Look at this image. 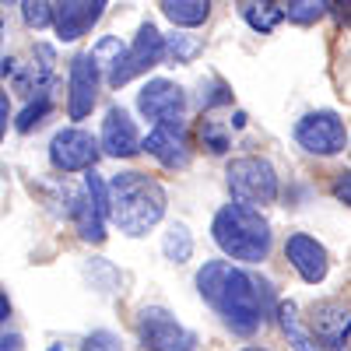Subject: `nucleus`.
Returning a JSON list of instances; mask_svg holds the SVG:
<instances>
[{
	"mask_svg": "<svg viewBox=\"0 0 351 351\" xmlns=\"http://www.w3.org/2000/svg\"><path fill=\"white\" fill-rule=\"evenodd\" d=\"M162 253L169 263H186L193 256V236H190V228L186 225H172L165 232V239H162Z\"/></svg>",
	"mask_w": 351,
	"mask_h": 351,
	"instance_id": "obj_19",
	"label": "nucleus"
},
{
	"mask_svg": "<svg viewBox=\"0 0 351 351\" xmlns=\"http://www.w3.org/2000/svg\"><path fill=\"white\" fill-rule=\"evenodd\" d=\"M232 102V92H228V84L225 81H218V77H211V88H208V95L200 92V106L204 109H215V106H228Z\"/></svg>",
	"mask_w": 351,
	"mask_h": 351,
	"instance_id": "obj_26",
	"label": "nucleus"
},
{
	"mask_svg": "<svg viewBox=\"0 0 351 351\" xmlns=\"http://www.w3.org/2000/svg\"><path fill=\"white\" fill-rule=\"evenodd\" d=\"M260 281L253 274H246L243 267L228 260H208L197 271V291L208 302L225 327H232V334H256V327L263 324V299H260Z\"/></svg>",
	"mask_w": 351,
	"mask_h": 351,
	"instance_id": "obj_1",
	"label": "nucleus"
},
{
	"mask_svg": "<svg viewBox=\"0 0 351 351\" xmlns=\"http://www.w3.org/2000/svg\"><path fill=\"white\" fill-rule=\"evenodd\" d=\"M0 351H21V337H18V334L0 337Z\"/></svg>",
	"mask_w": 351,
	"mask_h": 351,
	"instance_id": "obj_30",
	"label": "nucleus"
},
{
	"mask_svg": "<svg viewBox=\"0 0 351 351\" xmlns=\"http://www.w3.org/2000/svg\"><path fill=\"white\" fill-rule=\"evenodd\" d=\"M239 14L246 18V25L253 28V32H274V28L281 25L285 18V8L278 4V0H239Z\"/></svg>",
	"mask_w": 351,
	"mask_h": 351,
	"instance_id": "obj_18",
	"label": "nucleus"
},
{
	"mask_svg": "<svg viewBox=\"0 0 351 351\" xmlns=\"http://www.w3.org/2000/svg\"><path fill=\"white\" fill-rule=\"evenodd\" d=\"M295 141L309 155L330 158V155H341L348 148V127L334 109H316V112H306L295 123Z\"/></svg>",
	"mask_w": 351,
	"mask_h": 351,
	"instance_id": "obj_8",
	"label": "nucleus"
},
{
	"mask_svg": "<svg viewBox=\"0 0 351 351\" xmlns=\"http://www.w3.org/2000/svg\"><path fill=\"white\" fill-rule=\"evenodd\" d=\"M165 190L144 172H120L109 183V211L123 236L137 239L165 218Z\"/></svg>",
	"mask_w": 351,
	"mask_h": 351,
	"instance_id": "obj_3",
	"label": "nucleus"
},
{
	"mask_svg": "<svg viewBox=\"0 0 351 351\" xmlns=\"http://www.w3.org/2000/svg\"><path fill=\"white\" fill-rule=\"evenodd\" d=\"M281 330L288 334V344L295 351H344L351 337V309L324 299L313 302L306 316H299L295 302H281Z\"/></svg>",
	"mask_w": 351,
	"mask_h": 351,
	"instance_id": "obj_2",
	"label": "nucleus"
},
{
	"mask_svg": "<svg viewBox=\"0 0 351 351\" xmlns=\"http://www.w3.org/2000/svg\"><path fill=\"white\" fill-rule=\"evenodd\" d=\"M158 8L176 28H197L211 18V0H158Z\"/></svg>",
	"mask_w": 351,
	"mask_h": 351,
	"instance_id": "obj_17",
	"label": "nucleus"
},
{
	"mask_svg": "<svg viewBox=\"0 0 351 351\" xmlns=\"http://www.w3.org/2000/svg\"><path fill=\"white\" fill-rule=\"evenodd\" d=\"M137 109L152 123H180L186 112V92L176 81L155 77L137 92Z\"/></svg>",
	"mask_w": 351,
	"mask_h": 351,
	"instance_id": "obj_11",
	"label": "nucleus"
},
{
	"mask_svg": "<svg viewBox=\"0 0 351 351\" xmlns=\"http://www.w3.org/2000/svg\"><path fill=\"white\" fill-rule=\"evenodd\" d=\"M243 351H267V348H243Z\"/></svg>",
	"mask_w": 351,
	"mask_h": 351,
	"instance_id": "obj_34",
	"label": "nucleus"
},
{
	"mask_svg": "<svg viewBox=\"0 0 351 351\" xmlns=\"http://www.w3.org/2000/svg\"><path fill=\"white\" fill-rule=\"evenodd\" d=\"M141 152L158 158L165 169H186L190 165V137L180 123H155V130L141 141Z\"/></svg>",
	"mask_w": 351,
	"mask_h": 351,
	"instance_id": "obj_13",
	"label": "nucleus"
},
{
	"mask_svg": "<svg viewBox=\"0 0 351 351\" xmlns=\"http://www.w3.org/2000/svg\"><path fill=\"white\" fill-rule=\"evenodd\" d=\"M49 106H53V102H49V95H46V92H43L36 102H28V106L21 109V116H18V130H21V134H28L36 123H43V116L49 112Z\"/></svg>",
	"mask_w": 351,
	"mask_h": 351,
	"instance_id": "obj_24",
	"label": "nucleus"
},
{
	"mask_svg": "<svg viewBox=\"0 0 351 351\" xmlns=\"http://www.w3.org/2000/svg\"><path fill=\"white\" fill-rule=\"evenodd\" d=\"M8 120H11V102H8V95H0V141L8 134Z\"/></svg>",
	"mask_w": 351,
	"mask_h": 351,
	"instance_id": "obj_29",
	"label": "nucleus"
},
{
	"mask_svg": "<svg viewBox=\"0 0 351 351\" xmlns=\"http://www.w3.org/2000/svg\"><path fill=\"white\" fill-rule=\"evenodd\" d=\"M137 337L148 351H193L197 337L162 306H144L137 313Z\"/></svg>",
	"mask_w": 351,
	"mask_h": 351,
	"instance_id": "obj_6",
	"label": "nucleus"
},
{
	"mask_svg": "<svg viewBox=\"0 0 351 351\" xmlns=\"http://www.w3.org/2000/svg\"><path fill=\"white\" fill-rule=\"evenodd\" d=\"M285 256H288V263L295 267V274L306 285H319V281L327 278V271H330V253L324 250V243H316L313 236H306V232L288 236Z\"/></svg>",
	"mask_w": 351,
	"mask_h": 351,
	"instance_id": "obj_14",
	"label": "nucleus"
},
{
	"mask_svg": "<svg viewBox=\"0 0 351 351\" xmlns=\"http://www.w3.org/2000/svg\"><path fill=\"white\" fill-rule=\"evenodd\" d=\"M330 193H334V200H341V204H348V208H351V172H341L337 176Z\"/></svg>",
	"mask_w": 351,
	"mask_h": 351,
	"instance_id": "obj_27",
	"label": "nucleus"
},
{
	"mask_svg": "<svg viewBox=\"0 0 351 351\" xmlns=\"http://www.w3.org/2000/svg\"><path fill=\"white\" fill-rule=\"evenodd\" d=\"M162 56H165V36H158V28H155L152 21H144V25L137 28L134 43L127 46L123 60L116 64V71L109 74V84H112V88L130 84L134 77H141V74H148L152 67H158Z\"/></svg>",
	"mask_w": 351,
	"mask_h": 351,
	"instance_id": "obj_9",
	"label": "nucleus"
},
{
	"mask_svg": "<svg viewBox=\"0 0 351 351\" xmlns=\"http://www.w3.org/2000/svg\"><path fill=\"white\" fill-rule=\"evenodd\" d=\"M11 316V302H8V295L0 291V319H8Z\"/></svg>",
	"mask_w": 351,
	"mask_h": 351,
	"instance_id": "obj_31",
	"label": "nucleus"
},
{
	"mask_svg": "<svg viewBox=\"0 0 351 351\" xmlns=\"http://www.w3.org/2000/svg\"><path fill=\"white\" fill-rule=\"evenodd\" d=\"M84 351H120V344H116L112 334H92L88 337V348Z\"/></svg>",
	"mask_w": 351,
	"mask_h": 351,
	"instance_id": "obj_28",
	"label": "nucleus"
},
{
	"mask_svg": "<svg viewBox=\"0 0 351 351\" xmlns=\"http://www.w3.org/2000/svg\"><path fill=\"white\" fill-rule=\"evenodd\" d=\"M200 141H204V148H208L211 155L228 152V134L218 127V120H204L200 123Z\"/></svg>",
	"mask_w": 351,
	"mask_h": 351,
	"instance_id": "obj_25",
	"label": "nucleus"
},
{
	"mask_svg": "<svg viewBox=\"0 0 351 351\" xmlns=\"http://www.w3.org/2000/svg\"><path fill=\"white\" fill-rule=\"evenodd\" d=\"M21 18L28 28H49L53 25V4L49 0H21Z\"/></svg>",
	"mask_w": 351,
	"mask_h": 351,
	"instance_id": "obj_23",
	"label": "nucleus"
},
{
	"mask_svg": "<svg viewBox=\"0 0 351 351\" xmlns=\"http://www.w3.org/2000/svg\"><path fill=\"white\" fill-rule=\"evenodd\" d=\"M211 236L218 250L239 263H263L271 253V221L260 215V208L246 204H225L211 221Z\"/></svg>",
	"mask_w": 351,
	"mask_h": 351,
	"instance_id": "obj_4",
	"label": "nucleus"
},
{
	"mask_svg": "<svg viewBox=\"0 0 351 351\" xmlns=\"http://www.w3.org/2000/svg\"><path fill=\"white\" fill-rule=\"evenodd\" d=\"M53 351H56V348H53Z\"/></svg>",
	"mask_w": 351,
	"mask_h": 351,
	"instance_id": "obj_35",
	"label": "nucleus"
},
{
	"mask_svg": "<svg viewBox=\"0 0 351 351\" xmlns=\"http://www.w3.org/2000/svg\"><path fill=\"white\" fill-rule=\"evenodd\" d=\"M106 4L109 0H56L53 4V25H56V32H60V39H67V43L81 39L88 28L102 18Z\"/></svg>",
	"mask_w": 351,
	"mask_h": 351,
	"instance_id": "obj_15",
	"label": "nucleus"
},
{
	"mask_svg": "<svg viewBox=\"0 0 351 351\" xmlns=\"http://www.w3.org/2000/svg\"><path fill=\"white\" fill-rule=\"evenodd\" d=\"M285 18L295 21V25H316L330 11V0H281Z\"/></svg>",
	"mask_w": 351,
	"mask_h": 351,
	"instance_id": "obj_20",
	"label": "nucleus"
},
{
	"mask_svg": "<svg viewBox=\"0 0 351 351\" xmlns=\"http://www.w3.org/2000/svg\"><path fill=\"white\" fill-rule=\"evenodd\" d=\"M99 144H102V152L112 155V158H130V155L141 152V134H137V127H134V120H130L127 109L112 106V109L106 112Z\"/></svg>",
	"mask_w": 351,
	"mask_h": 351,
	"instance_id": "obj_16",
	"label": "nucleus"
},
{
	"mask_svg": "<svg viewBox=\"0 0 351 351\" xmlns=\"http://www.w3.org/2000/svg\"><path fill=\"white\" fill-rule=\"evenodd\" d=\"M165 53L172 56L176 64H190L193 56L200 53V39L186 36V32H172V36H165Z\"/></svg>",
	"mask_w": 351,
	"mask_h": 351,
	"instance_id": "obj_22",
	"label": "nucleus"
},
{
	"mask_svg": "<svg viewBox=\"0 0 351 351\" xmlns=\"http://www.w3.org/2000/svg\"><path fill=\"white\" fill-rule=\"evenodd\" d=\"M123 53H127V46L116 39V36H106V39H99L95 46H92V60L99 64V71H116V64L123 60Z\"/></svg>",
	"mask_w": 351,
	"mask_h": 351,
	"instance_id": "obj_21",
	"label": "nucleus"
},
{
	"mask_svg": "<svg viewBox=\"0 0 351 351\" xmlns=\"http://www.w3.org/2000/svg\"><path fill=\"white\" fill-rule=\"evenodd\" d=\"M225 183L228 193L236 204H246V208H267V204L278 200V172L267 158L260 155H243L232 158L225 169Z\"/></svg>",
	"mask_w": 351,
	"mask_h": 351,
	"instance_id": "obj_5",
	"label": "nucleus"
},
{
	"mask_svg": "<svg viewBox=\"0 0 351 351\" xmlns=\"http://www.w3.org/2000/svg\"><path fill=\"white\" fill-rule=\"evenodd\" d=\"M330 8H344V11H351V0H330Z\"/></svg>",
	"mask_w": 351,
	"mask_h": 351,
	"instance_id": "obj_33",
	"label": "nucleus"
},
{
	"mask_svg": "<svg viewBox=\"0 0 351 351\" xmlns=\"http://www.w3.org/2000/svg\"><path fill=\"white\" fill-rule=\"evenodd\" d=\"M99 64L92 60V53H77L71 60V95H67V112L71 120H84L92 116L99 102Z\"/></svg>",
	"mask_w": 351,
	"mask_h": 351,
	"instance_id": "obj_12",
	"label": "nucleus"
},
{
	"mask_svg": "<svg viewBox=\"0 0 351 351\" xmlns=\"http://www.w3.org/2000/svg\"><path fill=\"white\" fill-rule=\"evenodd\" d=\"M4 32H8V21L0 14V64H4Z\"/></svg>",
	"mask_w": 351,
	"mask_h": 351,
	"instance_id": "obj_32",
	"label": "nucleus"
},
{
	"mask_svg": "<svg viewBox=\"0 0 351 351\" xmlns=\"http://www.w3.org/2000/svg\"><path fill=\"white\" fill-rule=\"evenodd\" d=\"M99 152H102V144L88 130H81V127H67V130H60L49 141V162H53V169H60V172H88V169H95Z\"/></svg>",
	"mask_w": 351,
	"mask_h": 351,
	"instance_id": "obj_10",
	"label": "nucleus"
},
{
	"mask_svg": "<svg viewBox=\"0 0 351 351\" xmlns=\"http://www.w3.org/2000/svg\"><path fill=\"white\" fill-rule=\"evenodd\" d=\"M112 218L109 211V183H102V176L88 169L84 190L74 197V225L77 236L84 243H102L106 239V221Z\"/></svg>",
	"mask_w": 351,
	"mask_h": 351,
	"instance_id": "obj_7",
	"label": "nucleus"
}]
</instances>
